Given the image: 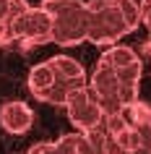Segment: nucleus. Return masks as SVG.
Masks as SVG:
<instances>
[{
  "mask_svg": "<svg viewBox=\"0 0 151 154\" xmlns=\"http://www.w3.org/2000/svg\"><path fill=\"white\" fill-rule=\"evenodd\" d=\"M89 42L112 47L133 34L141 24V5L135 0H89Z\"/></svg>",
  "mask_w": 151,
  "mask_h": 154,
  "instance_id": "obj_1",
  "label": "nucleus"
},
{
  "mask_svg": "<svg viewBox=\"0 0 151 154\" xmlns=\"http://www.w3.org/2000/svg\"><path fill=\"white\" fill-rule=\"evenodd\" d=\"M52 16V42L76 47L89 39V5L83 0H42Z\"/></svg>",
  "mask_w": 151,
  "mask_h": 154,
  "instance_id": "obj_2",
  "label": "nucleus"
},
{
  "mask_svg": "<svg viewBox=\"0 0 151 154\" xmlns=\"http://www.w3.org/2000/svg\"><path fill=\"white\" fill-rule=\"evenodd\" d=\"M104 63H110L117 73L120 84H122V89H120V97H122V105H133L138 102V91H141V76H143V60L141 55L135 52L133 47H128V45H112L102 52Z\"/></svg>",
  "mask_w": 151,
  "mask_h": 154,
  "instance_id": "obj_3",
  "label": "nucleus"
},
{
  "mask_svg": "<svg viewBox=\"0 0 151 154\" xmlns=\"http://www.w3.org/2000/svg\"><path fill=\"white\" fill-rule=\"evenodd\" d=\"M13 42H21L26 47L32 45H47L52 42V16L44 5H29L16 18L13 26Z\"/></svg>",
  "mask_w": 151,
  "mask_h": 154,
  "instance_id": "obj_4",
  "label": "nucleus"
},
{
  "mask_svg": "<svg viewBox=\"0 0 151 154\" xmlns=\"http://www.w3.org/2000/svg\"><path fill=\"white\" fill-rule=\"evenodd\" d=\"M65 112H68V120L76 125V131H91L96 125H102L104 118H107V112L102 110L99 99H96V94L91 91L89 84L81 86V89H76L68 97Z\"/></svg>",
  "mask_w": 151,
  "mask_h": 154,
  "instance_id": "obj_5",
  "label": "nucleus"
},
{
  "mask_svg": "<svg viewBox=\"0 0 151 154\" xmlns=\"http://www.w3.org/2000/svg\"><path fill=\"white\" fill-rule=\"evenodd\" d=\"M89 86H91V91L96 94L99 105H102V110L107 115L120 112V110L125 107L122 105V97H120L122 84H120L117 73H115V68H112L110 63L96 60V68H94V73H91V79H89Z\"/></svg>",
  "mask_w": 151,
  "mask_h": 154,
  "instance_id": "obj_6",
  "label": "nucleus"
},
{
  "mask_svg": "<svg viewBox=\"0 0 151 154\" xmlns=\"http://www.w3.org/2000/svg\"><path fill=\"white\" fill-rule=\"evenodd\" d=\"M34 125V110L21 99L5 102L0 107V128L13 136H24L26 131Z\"/></svg>",
  "mask_w": 151,
  "mask_h": 154,
  "instance_id": "obj_7",
  "label": "nucleus"
},
{
  "mask_svg": "<svg viewBox=\"0 0 151 154\" xmlns=\"http://www.w3.org/2000/svg\"><path fill=\"white\" fill-rule=\"evenodd\" d=\"M29 8L26 0H0V45H13L16 18Z\"/></svg>",
  "mask_w": 151,
  "mask_h": 154,
  "instance_id": "obj_8",
  "label": "nucleus"
},
{
  "mask_svg": "<svg viewBox=\"0 0 151 154\" xmlns=\"http://www.w3.org/2000/svg\"><path fill=\"white\" fill-rule=\"evenodd\" d=\"M57 144V152L60 154H76V144H78V131H73V133H65L55 141Z\"/></svg>",
  "mask_w": 151,
  "mask_h": 154,
  "instance_id": "obj_9",
  "label": "nucleus"
},
{
  "mask_svg": "<svg viewBox=\"0 0 151 154\" xmlns=\"http://www.w3.org/2000/svg\"><path fill=\"white\" fill-rule=\"evenodd\" d=\"M26 154H60V152H57L55 141H39V144H34Z\"/></svg>",
  "mask_w": 151,
  "mask_h": 154,
  "instance_id": "obj_10",
  "label": "nucleus"
},
{
  "mask_svg": "<svg viewBox=\"0 0 151 154\" xmlns=\"http://www.w3.org/2000/svg\"><path fill=\"white\" fill-rule=\"evenodd\" d=\"M141 24L149 29V37H151V0H141Z\"/></svg>",
  "mask_w": 151,
  "mask_h": 154,
  "instance_id": "obj_11",
  "label": "nucleus"
},
{
  "mask_svg": "<svg viewBox=\"0 0 151 154\" xmlns=\"http://www.w3.org/2000/svg\"><path fill=\"white\" fill-rule=\"evenodd\" d=\"M130 154H151V149H149V146H138V149L130 152Z\"/></svg>",
  "mask_w": 151,
  "mask_h": 154,
  "instance_id": "obj_12",
  "label": "nucleus"
},
{
  "mask_svg": "<svg viewBox=\"0 0 151 154\" xmlns=\"http://www.w3.org/2000/svg\"><path fill=\"white\" fill-rule=\"evenodd\" d=\"M112 154H128V152H122V149H112Z\"/></svg>",
  "mask_w": 151,
  "mask_h": 154,
  "instance_id": "obj_13",
  "label": "nucleus"
}]
</instances>
